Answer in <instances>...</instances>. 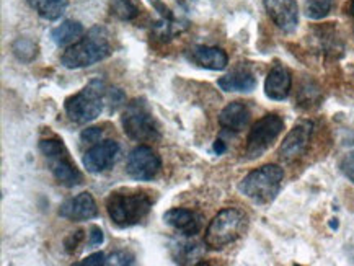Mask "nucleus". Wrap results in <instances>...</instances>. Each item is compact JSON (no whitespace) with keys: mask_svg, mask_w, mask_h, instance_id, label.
<instances>
[{"mask_svg":"<svg viewBox=\"0 0 354 266\" xmlns=\"http://www.w3.org/2000/svg\"><path fill=\"white\" fill-rule=\"evenodd\" d=\"M348 13L351 17H354V0H349V3H348Z\"/></svg>","mask_w":354,"mask_h":266,"instance_id":"obj_32","label":"nucleus"},{"mask_svg":"<svg viewBox=\"0 0 354 266\" xmlns=\"http://www.w3.org/2000/svg\"><path fill=\"white\" fill-rule=\"evenodd\" d=\"M290 85H292V77L290 72L284 66L276 64L270 70L265 80V93L268 98L276 102H283L289 97Z\"/></svg>","mask_w":354,"mask_h":266,"instance_id":"obj_16","label":"nucleus"},{"mask_svg":"<svg viewBox=\"0 0 354 266\" xmlns=\"http://www.w3.org/2000/svg\"><path fill=\"white\" fill-rule=\"evenodd\" d=\"M250 110L243 102L229 103L219 115V124L227 131L240 133L247 128L250 123Z\"/></svg>","mask_w":354,"mask_h":266,"instance_id":"obj_17","label":"nucleus"},{"mask_svg":"<svg viewBox=\"0 0 354 266\" xmlns=\"http://www.w3.org/2000/svg\"><path fill=\"white\" fill-rule=\"evenodd\" d=\"M188 61L196 64L201 69L207 70H224L229 64V56L224 49L212 46H196L186 53Z\"/></svg>","mask_w":354,"mask_h":266,"instance_id":"obj_15","label":"nucleus"},{"mask_svg":"<svg viewBox=\"0 0 354 266\" xmlns=\"http://www.w3.org/2000/svg\"><path fill=\"white\" fill-rule=\"evenodd\" d=\"M100 243H103V231L100 227H97V225H93L88 234V245L97 247Z\"/></svg>","mask_w":354,"mask_h":266,"instance_id":"obj_30","label":"nucleus"},{"mask_svg":"<svg viewBox=\"0 0 354 266\" xmlns=\"http://www.w3.org/2000/svg\"><path fill=\"white\" fill-rule=\"evenodd\" d=\"M106 93L108 88L105 82L95 79L85 85L79 93L71 95L64 103L69 120L77 124H87L97 120L106 105Z\"/></svg>","mask_w":354,"mask_h":266,"instance_id":"obj_3","label":"nucleus"},{"mask_svg":"<svg viewBox=\"0 0 354 266\" xmlns=\"http://www.w3.org/2000/svg\"><path fill=\"white\" fill-rule=\"evenodd\" d=\"M26 3L38 12V15L43 17L44 20L54 21L66 12L69 0H26Z\"/></svg>","mask_w":354,"mask_h":266,"instance_id":"obj_20","label":"nucleus"},{"mask_svg":"<svg viewBox=\"0 0 354 266\" xmlns=\"http://www.w3.org/2000/svg\"><path fill=\"white\" fill-rule=\"evenodd\" d=\"M118 154H120V144L108 139V141L93 144V147L85 152L82 164L90 173H102L115 165Z\"/></svg>","mask_w":354,"mask_h":266,"instance_id":"obj_11","label":"nucleus"},{"mask_svg":"<svg viewBox=\"0 0 354 266\" xmlns=\"http://www.w3.org/2000/svg\"><path fill=\"white\" fill-rule=\"evenodd\" d=\"M271 20L284 33H292L299 25V7L296 0H263Z\"/></svg>","mask_w":354,"mask_h":266,"instance_id":"obj_12","label":"nucleus"},{"mask_svg":"<svg viewBox=\"0 0 354 266\" xmlns=\"http://www.w3.org/2000/svg\"><path fill=\"white\" fill-rule=\"evenodd\" d=\"M335 0H304V13L310 20H322L331 12Z\"/></svg>","mask_w":354,"mask_h":266,"instance_id":"obj_22","label":"nucleus"},{"mask_svg":"<svg viewBox=\"0 0 354 266\" xmlns=\"http://www.w3.org/2000/svg\"><path fill=\"white\" fill-rule=\"evenodd\" d=\"M111 53L110 35L103 26L98 25L84 33L79 41L66 48L61 56V64L67 69H82L106 59Z\"/></svg>","mask_w":354,"mask_h":266,"instance_id":"obj_1","label":"nucleus"},{"mask_svg":"<svg viewBox=\"0 0 354 266\" xmlns=\"http://www.w3.org/2000/svg\"><path fill=\"white\" fill-rule=\"evenodd\" d=\"M163 220L185 237H194L203 229V216L183 207H171L163 214Z\"/></svg>","mask_w":354,"mask_h":266,"instance_id":"obj_14","label":"nucleus"},{"mask_svg":"<svg viewBox=\"0 0 354 266\" xmlns=\"http://www.w3.org/2000/svg\"><path fill=\"white\" fill-rule=\"evenodd\" d=\"M339 167H342V172L354 183V149L353 151H349L348 154L343 157Z\"/></svg>","mask_w":354,"mask_h":266,"instance_id":"obj_26","label":"nucleus"},{"mask_svg":"<svg viewBox=\"0 0 354 266\" xmlns=\"http://www.w3.org/2000/svg\"><path fill=\"white\" fill-rule=\"evenodd\" d=\"M12 51L15 54L17 59L28 64V62L35 61L36 56H38V44L30 38H18L17 41L12 44Z\"/></svg>","mask_w":354,"mask_h":266,"instance_id":"obj_21","label":"nucleus"},{"mask_svg":"<svg viewBox=\"0 0 354 266\" xmlns=\"http://www.w3.org/2000/svg\"><path fill=\"white\" fill-rule=\"evenodd\" d=\"M152 209V200L144 191H113L106 198V213L111 222L126 229L138 225Z\"/></svg>","mask_w":354,"mask_h":266,"instance_id":"obj_2","label":"nucleus"},{"mask_svg":"<svg viewBox=\"0 0 354 266\" xmlns=\"http://www.w3.org/2000/svg\"><path fill=\"white\" fill-rule=\"evenodd\" d=\"M247 214L237 207H225L214 216L204 232V245L211 250H222L243 236Z\"/></svg>","mask_w":354,"mask_h":266,"instance_id":"obj_4","label":"nucleus"},{"mask_svg":"<svg viewBox=\"0 0 354 266\" xmlns=\"http://www.w3.org/2000/svg\"><path fill=\"white\" fill-rule=\"evenodd\" d=\"M84 33L85 30L80 21L66 20L62 21L61 25H57L56 28H53L51 39L59 48H69L71 44L79 41L82 36H84Z\"/></svg>","mask_w":354,"mask_h":266,"instance_id":"obj_19","label":"nucleus"},{"mask_svg":"<svg viewBox=\"0 0 354 266\" xmlns=\"http://www.w3.org/2000/svg\"><path fill=\"white\" fill-rule=\"evenodd\" d=\"M160 169V157L149 146H138L133 149L126 160V173L138 182H149V180L156 178Z\"/></svg>","mask_w":354,"mask_h":266,"instance_id":"obj_9","label":"nucleus"},{"mask_svg":"<svg viewBox=\"0 0 354 266\" xmlns=\"http://www.w3.org/2000/svg\"><path fill=\"white\" fill-rule=\"evenodd\" d=\"M312 133H314V123L308 120H302L289 131L288 136L284 137L283 144H281L278 155L281 160L292 162L304 155L307 151L308 142H310Z\"/></svg>","mask_w":354,"mask_h":266,"instance_id":"obj_10","label":"nucleus"},{"mask_svg":"<svg viewBox=\"0 0 354 266\" xmlns=\"http://www.w3.org/2000/svg\"><path fill=\"white\" fill-rule=\"evenodd\" d=\"M284 172L279 165H263L250 172L239 184L240 193L257 205H270L278 196Z\"/></svg>","mask_w":354,"mask_h":266,"instance_id":"obj_6","label":"nucleus"},{"mask_svg":"<svg viewBox=\"0 0 354 266\" xmlns=\"http://www.w3.org/2000/svg\"><path fill=\"white\" fill-rule=\"evenodd\" d=\"M283 129L284 121L279 115H276V113H270V115H265L261 120H258L248 133L247 147H245V155H247V159H260L268 149L273 146V142L278 139Z\"/></svg>","mask_w":354,"mask_h":266,"instance_id":"obj_8","label":"nucleus"},{"mask_svg":"<svg viewBox=\"0 0 354 266\" xmlns=\"http://www.w3.org/2000/svg\"><path fill=\"white\" fill-rule=\"evenodd\" d=\"M77 266L82 265V266H103V265H108V256L103 254V251H97V254L87 256L85 260L79 261V263H75Z\"/></svg>","mask_w":354,"mask_h":266,"instance_id":"obj_27","label":"nucleus"},{"mask_svg":"<svg viewBox=\"0 0 354 266\" xmlns=\"http://www.w3.org/2000/svg\"><path fill=\"white\" fill-rule=\"evenodd\" d=\"M121 124L126 136L138 142H156L162 137L160 126L153 118L151 105L144 98L128 103L121 115Z\"/></svg>","mask_w":354,"mask_h":266,"instance_id":"obj_5","label":"nucleus"},{"mask_svg":"<svg viewBox=\"0 0 354 266\" xmlns=\"http://www.w3.org/2000/svg\"><path fill=\"white\" fill-rule=\"evenodd\" d=\"M110 10L120 20L131 21L139 15V8L133 0H110Z\"/></svg>","mask_w":354,"mask_h":266,"instance_id":"obj_23","label":"nucleus"},{"mask_svg":"<svg viewBox=\"0 0 354 266\" xmlns=\"http://www.w3.org/2000/svg\"><path fill=\"white\" fill-rule=\"evenodd\" d=\"M102 136H103L102 128H87V129L82 131L80 141L85 144H97V142H100Z\"/></svg>","mask_w":354,"mask_h":266,"instance_id":"obj_25","label":"nucleus"},{"mask_svg":"<svg viewBox=\"0 0 354 266\" xmlns=\"http://www.w3.org/2000/svg\"><path fill=\"white\" fill-rule=\"evenodd\" d=\"M59 216L72 222H82L98 218V207L90 193H80L75 198L64 201L59 207Z\"/></svg>","mask_w":354,"mask_h":266,"instance_id":"obj_13","label":"nucleus"},{"mask_svg":"<svg viewBox=\"0 0 354 266\" xmlns=\"http://www.w3.org/2000/svg\"><path fill=\"white\" fill-rule=\"evenodd\" d=\"M84 238H85V232L84 231L71 232L69 236L66 237V240H64V247H66L67 254H74V251L79 249L80 243L84 242Z\"/></svg>","mask_w":354,"mask_h":266,"instance_id":"obj_24","label":"nucleus"},{"mask_svg":"<svg viewBox=\"0 0 354 266\" xmlns=\"http://www.w3.org/2000/svg\"><path fill=\"white\" fill-rule=\"evenodd\" d=\"M217 85L224 92H243L248 93L257 87V77L247 67H237L232 72L217 80Z\"/></svg>","mask_w":354,"mask_h":266,"instance_id":"obj_18","label":"nucleus"},{"mask_svg":"<svg viewBox=\"0 0 354 266\" xmlns=\"http://www.w3.org/2000/svg\"><path fill=\"white\" fill-rule=\"evenodd\" d=\"M39 151L48 162L49 170L59 183L67 188H74L82 183V173L72 162L64 142L57 137H48L39 141Z\"/></svg>","mask_w":354,"mask_h":266,"instance_id":"obj_7","label":"nucleus"},{"mask_svg":"<svg viewBox=\"0 0 354 266\" xmlns=\"http://www.w3.org/2000/svg\"><path fill=\"white\" fill-rule=\"evenodd\" d=\"M214 152H216L217 155L224 154V152H225V144H224V141H221V139H217V141L214 142Z\"/></svg>","mask_w":354,"mask_h":266,"instance_id":"obj_31","label":"nucleus"},{"mask_svg":"<svg viewBox=\"0 0 354 266\" xmlns=\"http://www.w3.org/2000/svg\"><path fill=\"white\" fill-rule=\"evenodd\" d=\"M133 265L134 255L128 254V251H115L111 256H108V265Z\"/></svg>","mask_w":354,"mask_h":266,"instance_id":"obj_28","label":"nucleus"},{"mask_svg":"<svg viewBox=\"0 0 354 266\" xmlns=\"http://www.w3.org/2000/svg\"><path fill=\"white\" fill-rule=\"evenodd\" d=\"M149 2H151V6L158 12V15H160L162 20H175L174 13H171L170 8L167 7L162 0H149Z\"/></svg>","mask_w":354,"mask_h":266,"instance_id":"obj_29","label":"nucleus"}]
</instances>
